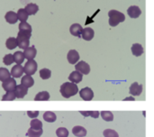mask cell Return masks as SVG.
<instances>
[{"label":"cell","mask_w":154,"mask_h":137,"mask_svg":"<svg viewBox=\"0 0 154 137\" xmlns=\"http://www.w3.org/2000/svg\"><path fill=\"white\" fill-rule=\"evenodd\" d=\"M17 18L18 20H20L21 22H26L27 19H28V14L26 13V11L24 10V8H20L18 11H17Z\"/></svg>","instance_id":"cell-26"},{"label":"cell","mask_w":154,"mask_h":137,"mask_svg":"<svg viewBox=\"0 0 154 137\" xmlns=\"http://www.w3.org/2000/svg\"><path fill=\"white\" fill-rule=\"evenodd\" d=\"M79 113L85 117H91L93 118H97L99 117V112L98 111H79Z\"/></svg>","instance_id":"cell-32"},{"label":"cell","mask_w":154,"mask_h":137,"mask_svg":"<svg viewBox=\"0 0 154 137\" xmlns=\"http://www.w3.org/2000/svg\"><path fill=\"white\" fill-rule=\"evenodd\" d=\"M50 99V94L49 92L47 91H42V92H40L38 93L35 98H34V100L35 101H47Z\"/></svg>","instance_id":"cell-23"},{"label":"cell","mask_w":154,"mask_h":137,"mask_svg":"<svg viewBox=\"0 0 154 137\" xmlns=\"http://www.w3.org/2000/svg\"><path fill=\"white\" fill-rule=\"evenodd\" d=\"M129 92L133 96H140L143 92V85L138 82H134L130 86Z\"/></svg>","instance_id":"cell-10"},{"label":"cell","mask_w":154,"mask_h":137,"mask_svg":"<svg viewBox=\"0 0 154 137\" xmlns=\"http://www.w3.org/2000/svg\"><path fill=\"white\" fill-rule=\"evenodd\" d=\"M51 71L49 69L44 68V69H42L40 70V77L42 79H48L51 78Z\"/></svg>","instance_id":"cell-34"},{"label":"cell","mask_w":154,"mask_h":137,"mask_svg":"<svg viewBox=\"0 0 154 137\" xmlns=\"http://www.w3.org/2000/svg\"><path fill=\"white\" fill-rule=\"evenodd\" d=\"M14 93H15V96L16 98H23L25 95H27L28 93V89L25 88L24 86H23L22 84L21 85H16L15 89H14Z\"/></svg>","instance_id":"cell-12"},{"label":"cell","mask_w":154,"mask_h":137,"mask_svg":"<svg viewBox=\"0 0 154 137\" xmlns=\"http://www.w3.org/2000/svg\"><path fill=\"white\" fill-rule=\"evenodd\" d=\"M72 134L77 137H84L87 135V130L83 126H77L73 127Z\"/></svg>","instance_id":"cell-20"},{"label":"cell","mask_w":154,"mask_h":137,"mask_svg":"<svg viewBox=\"0 0 154 137\" xmlns=\"http://www.w3.org/2000/svg\"><path fill=\"white\" fill-rule=\"evenodd\" d=\"M75 69H76L77 71H79V72H80L81 74H84V75H88L90 72L89 64H88L86 61H83L78 62L75 65Z\"/></svg>","instance_id":"cell-5"},{"label":"cell","mask_w":154,"mask_h":137,"mask_svg":"<svg viewBox=\"0 0 154 137\" xmlns=\"http://www.w3.org/2000/svg\"><path fill=\"white\" fill-rule=\"evenodd\" d=\"M56 135L58 137H68L69 134L68 129L64 127H60L56 130Z\"/></svg>","instance_id":"cell-35"},{"label":"cell","mask_w":154,"mask_h":137,"mask_svg":"<svg viewBox=\"0 0 154 137\" xmlns=\"http://www.w3.org/2000/svg\"><path fill=\"white\" fill-rule=\"evenodd\" d=\"M24 10L26 11V13H27L28 15H34V14H36V13L39 11V6H38L36 4L30 3V4H28V5L25 6Z\"/></svg>","instance_id":"cell-18"},{"label":"cell","mask_w":154,"mask_h":137,"mask_svg":"<svg viewBox=\"0 0 154 137\" xmlns=\"http://www.w3.org/2000/svg\"><path fill=\"white\" fill-rule=\"evenodd\" d=\"M82 26L79 24V23H73L70 28H69V32L70 33L75 36V37H79L80 38L81 37V33H82Z\"/></svg>","instance_id":"cell-14"},{"label":"cell","mask_w":154,"mask_h":137,"mask_svg":"<svg viewBox=\"0 0 154 137\" xmlns=\"http://www.w3.org/2000/svg\"><path fill=\"white\" fill-rule=\"evenodd\" d=\"M32 35H29L27 33H21L19 32L17 34V38L16 39V42H17V46L21 49H25L27 47H29L30 44V38Z\"/></svg>","instance_id":"cell-3"},{"label":"cell","mask_w":154,"mask_h":137,"mask_svg":"<svg viewBox=\"0 0 154 137\" xmlns=\"http://www.w3.org/2000/svg\"><path fill=\"white\" fill-rule=\"evenodd\" d=\"M15 87H16V81L14 78H9V79H5V81H3V83H2V88L5 91L14 90Z\"/></svg>","instance_id":"cell-7"},{"label":"cell","mask_w":154,"mask_h":137,"mask_svg":"<svg viewBox=\"0 0 154 137\" xmlns=\"http://www.w3.org/2000/svg\"><path fill=\"white\" fill-rule=\"evenodd\" d=\"M30 126H31L32 129H35V130H39V129L42 128V123L39 119H35V118H33L31 121Z\"/></svg>","instance_id":"cell-33"},{"label":"cell","mask_w":154,"mask_h":137,"mask_svg":"<svg viewBox=\"0 0 154 137\" xmlns=\"http://www.w3.org/2000/svg\"><path fill=\"white\" fill-rule=\"evenodd\" d=\"M11 76L9 70L5 68H0V81H5V79H9Z\"/></svg>","instance_id":"cell-29"},{"label":"cell","mask_w":154,"mask_h":137,"mask_svg":"<svg viewBox=\"0 0 154 137\" xmlns=\"http://www.w3.org/2000/svg\"><path fill=\"white\" fill-rule=\"evenodd\" d=\"M21 83H22V85H23V86H24L25 88L29 89V88H31V87H32V86H33V84H34V80H33V79H32L31 76H29V75H25V76H23V77L22 78V79H21Z\"/></svg>","instance_id":"cell-21"},{"label":"cell","mask_w":154,"mask_h":137,"mask_svg":"<svg viewBox=\"0 0 154 137\" xmlns=\"http://www.w3.org/2000/svg\"><path fill=\"white\" fill-rule=\"evenodd\" d=\"M42 135V129L35 130L32 128H29L26 134V135L28 137H40Z\"/></svg>","instance_id":"cell-30"},{"label":"cell","mask_w":154,"mask_h":137,"mask_svg":"<svg viewBox=\"0 0 154 137\" xmlns=\"http://www.w3.org/2000/svg\"><path fill=\"white\" fill-rule=\"evenodd\" d=\"M13 58H14V62H15L16 64H19V65H21L24 61L23 53L22 51H15L13 55Z\"/></svg>","instance_id":"cell-25"},{"label":"cell","mask_w":154,"mask_h":137,"mask_svg":"<svg viewBox=\"0 0 154 137\" xmlns=\"http://www.w3.org/2000/svg\"><path fill=\"white\" fill-rule=\"evenodd\" d=\"M43 119L48 122V123H53L56 121L57 119V117L56 115L53 113V112H51V111H47L43 114Z\"/></svg>","instance_id":"cell-24"},{"label":"cell","mask_w":154,"mask_h":137,"mask_svg":"<svg viewBox=\"0 0 154 137\" xmlns=\"http://www.w3.org/2000/svg\"><path fill=\"white\" fill-rule=\"evenodd\" d=\"M131 50H132L133 54L134 56H136V57H139V56H141L143 53V46L140 43H134V44H133Z\"/></svg>","instance_id":"cell-22"},{"label":"cell","mask_w":154,"mask_h":137,"mask_svg":"<svg viewBox=\"0 0 154 137\" xmlns=\"http://www.w3.org/2000/svg\"><path fill=\"white\" fill-rule=\"evenodd\" d=\"M127 14L131 18H138L141 14H142V10L139 6L137 5H131L128 9H127Z\"/></svg>","instance_id":"cell-8"},{"label":"cell","mask_w":154,"mask_h":137,"mask_svg":"<svg viewBox=\"0 0 154 137\" xmlns=\"http://www.w3.org/2000/svg\"><path fill=\"white\" fill-rule=\"evenodd\" d=\"M67 59L70 64H75L79 60V54L76 50H70L67 54Z\"/></svg>","instance_id":"cell-11"},{"label":"cell","mask_w":154,"mask_h":137,"mask_svg":"<svg viewBox=\"0 0 154 137\" xmlns=\"http://www.w3.org/2000/svg\"><path fill=\"white\" fill-rule=\"evenodd\" d=\"M101 117L106 122H111V121L114 120V115L110 111H102L101 112Z\"/></svg>","instance_id":"cell-31"},{"label":"cell","mask_w":154,"mask_h":137,"mask_svg":"<svg viewBox=\"0 0 154 137\" xmlns=\"http://www.w3.org/2000/svg\"><path fill=\"white\" fill-rule=\"evenodd\" d=\"M5 46L9 50H14L15 47H17L16 39L14 37H9L5 42Z\"/></svg>","instance_id":"cell-27"},{"label":"cell","mask_w":154,"mask_h":137,"mask_svg":"<svg viewBox=\"0 0 154 137\" xmlns=\"http://www.w3.org/2000/svg\"><path fill=\"white\" fill-rule=\"evenodd\" d=\"M108 16H109V25L112 27H116L120 23H123L125 20V15L117 10H110L108 12Z\"/></svg>","instance_id":"cell-2"},{"label":"cell","mask_w":154,"mask_h":137,"mask_svg":"<svg viewBox=\"0 0 154 137\" xmlns=\"http://www.w3.org/2000/svg\"><path fill=\"white\" fill-rule=\"evenodd\" d=\"M103 135L105 137H119L118 134L112 129H106L103 132Z\"/></svg>","instance_id":"cell-36"},{"label":"cell","mask_w":154,"mask_h":137,"mask_svg":"<svg viewBox=\"0 0 154 137\" xmlns=\"http://www.w3.org/2000/svg\"><path fill=\"white\" fill-rule=\"evenodd\" d=\"M15 98H16V96H15V93L14 90L6 91V93L2 98V101H13Z\"/></svg>","instance_id":"cell-28"},{"label":"cell","mask_w":154,"mask_h":137,"mask_svg":"<svg viewBox=\"0 0 154 137\" xmlns=\"http://www.w3.org/2000/svg\"><path fill=\"white\" fill-rule=\"evenodd\" d=\"M60 94L62 95L63 98H69L73 96H75L79 92V88L77 84L72 83V82H65L60 86Z\"/></svg>","instance_id":"cell-1"},{"label":"cell","mask_w":154,"mask_h":137,"mask_svg":"<svg viewBox=\"0 0 154 137\" xmlns=\"http://www.w3.org/2000/svg\"><path fill=\"white\" fill-rule=\"evenodd\" d=\"M94 35H95L94 30L90 27H87V28H84L82 30L81 37L86 41H91L94 38Z\"/></svg>","instance_id":"cell-13"},{"label":"cell","mask_w":154,"mask_h":137,"mask_svg":"<svg viewBox=\"0 0 154 137\" xmlns=\"http://www.w3.org/2000/svg\"><path fill=\"white\" fill-rule=\"evenodd\" d=\"M36 70H37V62L33 60H29L23 67V72L29 76L33 75L36 72Z\"/></svg>","instance_id":"cell-4"},{"label":"cell","mask_w":154,"mask_h":137,"mask_svg":"<svg viewBox=\"0 0 154 137\" xmlns=\"http://www.w3.org/2000/svg\"><path fill=\"white\" fill-rule=\"evenodd\" d=\"M19 32L32 35V26L27 22H21L19 23Z\"/></svg>","instance_id":"cell-19"},{"label":"cell","mask_w":154,"mask_h":137,"mask_svg":"<svg viewBox=\"0 0 154 137\" xmlns=\"http://www.w3.org/2000/svg\"><path fill=\"white\" fill-rule=\"evenodd\" d=\"M23 53L24 59H27L29 61V60H33L35 58V56L37 54V51L34 46H32V47L25 48Z\"/></svg>","instance_id":"cell-9"},{"label":"cell","mask_w":154,"mask_h":137,"mask_svg":"<svg viewBox=\"0 0 154 137\" xmlns=\"http://www.w3.org/2000/svg\"><path fill=\"white\" fill-rule=\"evenodd\" d=\"M11 76H13V78H20L21 76H23V67H22L19 64H16L15 66H14L11 70Z\"/></svg>","instance_id":"cell-16"},{"label":"cell","mask_w":154,"mask_h":137,"mask_svg":"<svg viewBox=\"0 0 154 137\" xmlns=\"http://www.w3.org/2000/svg\"><path fill=\"white\" fill-rule=\"evenodd\" d=\"M79 96H80V98L83 100H85V101H90L94 98V92H93V90L90 88L87 87V88L82 89L79 91Z\"/></svg>","instance_id":"cell-6"},{"label":"cell","mask_w":154,"mask_h":137,"mask_svg":"<svg viewBox=\"0 0 154 137\" xmlns=\"http://www.w3.org/2000/svg\"><path fill=\"white\" fill-rule=\"evenodd\" d=\"M124 100H125H125H133V101H134V98H125V99H124Z\"/></svg>","instance_id":"cell-39"},{"label":"cell","mask_w":154,"mask_h":137,"mask_svg":"<svg viewBox=\"0 0 154 137\" xmlns=\"http://www.w3.org/2000/svg\"><path fill=\"white\" fill-rule=\"evenodd\" d=\"M40 112L39 111H27V116L30 117V118H36L38 116H39Z\"/></svg>","instance_id":"cell-38"},{"label":"cell","mask_w":154,"mask_h":137,"mask_svg":"<svg viewBox=\"0 0 154 137\" xmlns=\"http://www.w3.org/2000/svg\"><path fill=\"white\" fill-rule=\"evenodd\" d=\"M5 21H6L8 23H10V24H14V23H17V20H18L16 13H14V12H13V11L7 12V13L5 14Z\"/></svg>","instance_id":"cell-17"},{"label":"cell","mask_w":154,"mask_h":137,"mask_svg":"<svg viewBox=\"0 0 154 137\" xmlns=\"http://www.w3.org/2000/svg\"><path fill=\"white\" fill-rule=\"evenodd\" d=\"M3 61L5 63V65L8 66V65H11L13 62H14V58H13V55L12 54H6L4 59H3Z\"/></svg>","instance_id":"cell-37"},{"label":"cell","mask_w":154,"mask_h":137,"mask_svg":"<svg viewBox=\"0 0 154 137\" xmlns=\"http://www.w3.org/2000/svg\"><path fill=\"white\" fill-rule=\"evenodd\" d=\"M82 79H83L82 74H81L80 72L77 71V70L72 71V72L69 74V81H70V82H72V83H75V84L81 82V81H82Z\"/></svg>","instance_id":"cell-15"}]
</instances>
